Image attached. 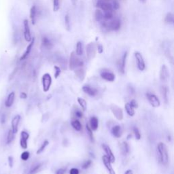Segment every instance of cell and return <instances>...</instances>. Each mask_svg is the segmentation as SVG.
Here are the masks:
<instances>
[{
	"mask_svg": "<svg viewBox=\"0 0 174 174\" xmlns=\"http://www.w3.org/2000/svg\"><path fill=\"white\" fill-rule=\"evenodd\" d=\"M8 165L10 166V167H12L14 165V158L12 156H10L8 158Z\"/></svg>",
	"mask_w": 174,
	"mask_h": 174,
	"instance_id": "7dc6e473",
	"label": "cell"
},
{
	"mask_svg": "<svg viewBox=\"0 0 174 174\" xmlns=\"http://www.w3.org/2000/svg\"><path fill=\"white\" fill-rule=\"evenodd\" d=\"M49 144V142H48V140H45L44 142H43V144L41 145V146L40 147V148L37 150L36 152V154H40L42 153V152L44 151V150H45V148H46V146Z\"/></svg>",
	"mask_w": 174,
	"mask_h": 174,
	"instance_id": "8d00e7d4",
	"label": "cell"
},
{
	"mask_svg": "<svg viewBox=\"0 0 174 174\" xmlns=\"http://www.w3.org/2000/svg\"><path fill=\"white\" fill-rule=\"evenodd\" d=\"M84 65V63L82 60L77 57L76 54L74 52H71L69 57V67L71 70H74L77 68L82 67Z\"/></svg>",
	"mask_w": 174,
	"mask_h": 174,
	"instance_id": "7a4b0ae2",
	"label": "cell"
},
{
	"mask_svg": "<svg viewBox=\"0 0 174 174\" xmlns=\"http://www.w3.org/2000/svg\"><path fill=\"white\" fill-rule=\"evenodd\" d=\"M60 9V1L59 0H53V11L58 12Z\"/></svg>",
	"mask_w": 174,
	"mask_h": 174,
	"instance_id": "60d3db41",
	"label": "cell"
},
{
	"mask_svg": "<svg viewBox=\"0 0 174 174\" xmlns=\"http://www.w3.org/2000/svg\"><path fill=\"white\" fill-rule=\"evenodd\" d=\"M23 25H24L25 40H26L27 42H30L31 40H32V37H31V31H30V28H29V24L28 20H27V19L24 20Z\"/></svg>",
	"mask_w": 174,
	"mask_h": 174,
	"instance_id": "9c48e42d",
	"label": "cell"
},
{
	"mask_svg": "<svg viewBox=\"0 0 174 174\" xmlns=\"http://www.w3.org/2000/svg\"><path fill=\"white\" fill-rule=\"evenodd\" d=\"M65 26L66 30L67 31L71 30V24H70V18L69 14H66L65 16Z\"/></svg>",
	"mask_w": 174,
	"mask_h": 174,
	"instance_id": "d590c367",
	"label": "cell"
},
{
	"mask_svg": "<svg viewBox=\"0 0 174 174\" xmlns=\"http://www.w3.org/2000/svg\"><path fill=\"white\" fill-rule=\"evenodd\" d=\"M42 46L44 47V48H46V49L50 50L52 49V47H53V44H52L51 41L49 40V38L44 36L43 37L42 39Z\"/></svg>",
	"mask_w": 174,
	"mask_h": 174,
	"instance_id": "7402d4cb",
	"label": "cell"
},
{
	"mask_svg": "<svg viewBox=\"0 0 174 174\" xmlns=\"http://www.w3.org/2000/svg\"><path fill=\"white\" fill-rule=\"evenodd\" d=\"M102 161L103 163V165H105V168H106L107 171H108L109 174H116V172H115L114 169H113L112 166V163H111L106 155L102 156Z\"/></svg>",
	"mask_w": 174,
	"mask_h": 174,
	"instance_id": "7c38bea8",
	"label": "cell"
},
{
	"mask_svg": "<svg viewBox=\"0 0 174 174\" xmlns=\"http://www.w3.org/2000/svg\"><path fill=\"white\" fill-rule=\"evenodd\" d=\"M86 129H87V133H88V135H89L90 140H91L92 142H94V136H93V130L91 129V128L90 127L89 125L88 124H86Z\"/></svg>",
	"mask_w": 174,
	"mask_h": 174,
	"instance_id": "74e56055",
	"label": "cell"
},
{
	"mask_svg": "<svg viewBox=\"0 0 174 174\" xmlns=\"http://www.w3.org/2000/svg\"><path fill=\"white\" fill-rule=\"evenodd\" d=\"M124 107H125V110H126L127 113L129 116L132 117L134 116L135 115V109L131 105L129 104V103H127L126 104L124 105Z\"/></svg>",
	"mask_w": 174,
	"mask_h": 174,
	"instance_id": "4316f807",
	"label": "cell"
},
{
	"mask_svg": "<svg viewBox=\"0 0 174 174\" xmlns=\"http://www.w3.org/2000/svg\"><path fill=\"white\" fill-rule=\"evenodd\" d=\"M66 172V169H64V168H60L58 169L57 171H56L55 174H65Z\"/></svg>",
	"mask_w": 174,
	"mask_h": 174,
	"instance_id": "816d5d0a",
	"label": "cell"
},
{
	"mask_svg": "<svg viewBox=\"0 0 174 174\" xmlns=\"http://www.w3.org/2000/svg\"><path fill=\"white\" fill-rule=\"evenodd\" d=\"M102 1H106V2H107V1H110V0H102Z\"/></svg>",
	"mask_w": 174,
	"mask_h": 174,
	"instance_id": "91938a15",
	"label": "cell"
},
{
	"mask_svg": "<svg viewBox=\"0 0 174 174\" xmlns=\"http://www.w3.org/2000/svg\"><path fill=\"white\" fill-rule=\"evenodd\" d=\"M75 116L78 118H81L83 116V113L80 109H77V110L75 111Z\"/></svg>",
	"mask_w": 174,
	"mask_h": 174,
	"instance_id": "bcb514c9",
	"label": "cell"
},
{
	"mask_svg": "<svg viewBox=\"0 0 174 174\" xmlns=\"http://www.w3.org/2000/svg\"><path fill=\"white\" fill-rule=\"evenodd\" d=\"M14 133L12 129L9 130L8 132L7 138H6V144H10L13 142V140H14Z\"/></svg>",
	"mask_w": 174,
	"mask_h": 174,
	"instance_id": "d6a6232c",
	"label": "cell"
},
{
	"mask_svg": "<svg viewBox=\"0 0 174 174\" xmlns=\"http://www.w3.org/2000/svg\"><path fill=\"white\" fill-rule=\"evenodd\" d=\"M133 133H134V135H135V137L136 140H140L141 139V133L140 132V130L138 129V127H133Z\"/></svg>",
	"mask_w": 174,
	"mask_h": 174,
	"instance_id": "b9f144b4",
	"label": "cell"
},
{
	"mask_svg": "<svg viewBox=\"0 0 174 174\" xmlns=\"http://www.w3.org/2000/svg\"><path fill=\"white\" fill-rule=\"evenodd\" d=\"M135 58L137 61V65H138V67L139 70L140 71H144L146 69V63L144 61V57L142 56V54L140 53V52H135L134 53Z\"/></svg>",
	"mask_w": 174,
	"mask_h": 174,
	"instance_id": "8992f818",
	"label": "cell"
},
{
	"mask_svg": "<svg viewBox=\"0 0 174 174\" xmlns=\"http://www.w3.org/2000/svg\"><path fill=\"white\" fill-rule=\"evenodd\" d=\"M165 23H167V24H173L174 23L173 14L171 12H168L167 14V15L165 16Z\"/></svg>",
	"mask_w": 174,
	"mask_h": 174,
	"instance_id": "1f68e13d",
	"label": "cell"
},
{
	"mask_svg": "<svg viewBox=\"0 0 174 174\" xmlns=\"http://www.w3.org/2000/svg\"><path fill=\"white\" fill-rule=\"evenodd\" d=\"M36 14H37V8L36 6H33L30 10V19L33 25L36 24Z\"/></svg>",
	"mask_w": 174,
	"mask_h": 174,
	"instance_id": "cb8c5ba5",
	"label": "cell"
},
{
	"mask_svg": "<svg viewBox=\"0 0 174 174\" xmlns=\"http://www.w3.org/2000/svg\"><path fill=\"white\" fill-rule=\"evenodd\" d=\"M157 152L159 156V161L163 165H167L169 162V155L167 146L163 142H159L157 145Z\"/></svg>",
	"mask_w": 174,
	"mask_h": 174,
	"instance_id": "6da1fadb",
	"label": "cell"
},
{
	"mask_svg": "<svg viewBox=\"0 0 174 174\" xmlns=\"http://www.w3.org/2000/svg\"><path fill=\"white\" fill-rule=\"evenodd\" d=\"M92 164V161L91 160H88V161H86L85 163H83V165H82V168L83 169H87L88 168L90 167V166Z\"/></svg>",
	"mask_w": 174,
	"mask_h": 174,
	"instance_id": "f6af8a7d",
	"label": "cell"
},
{
	"mask_svg": "<svg viewBox=\"0 0 174 174\" xmlns=\"http://www.w3.org/2000/svg\"><path fill=\"white\" fill-rule=\"evenodd\" d=\"M97 7L99 8L103 11L113 10L111 3H107L106 1H103L102 0H98V1L97 3Z\"/></svg>",
	"mask_w": 174,
	"mask_h": 174,
	"instance_id": "9a60e30c",
	"label": "cell"
},
{
	"mask_svg": "<svg viewBox=\"0 0 174 174\" xmlns=\"http://www.w3.org/2000/svg\"><path fill=\"white\" fill-rule=\"evenodd\" d=\"M100 76L102 79L107 82H114L115 80V78H116L114 74H113L112 72L109 71L101 72Z\"/></svg>",
	"mask_w": 174,
	"mask_h": 174,
	"instance_id": "5bb4252c",
	"label": "cell"
},
{
	"mask_svg": "<svg viewBox=\"0 0 174 174\" xmlns=\"http://www.w3.org/2000/svg\"><path fill=\"white\" fill-rule=\"evenodd\" d=\"M76 55L81 56L83 54V43L81 42H78L76 44Z\"/></svg>",
	"mask_w": 174,
	"mask_h": 174,
	"instance_id": "f1b7e54d",
	"label": "cell"
},
{
	"mask_svg": "<svg viewBox=\"0 0 174 174\" xmlns=\"http://www.w3.org/2000/svg\"><path fill=\"white\" fill-rule=\"evenodd\" d=\"M129 104L131 105L133 108H138V103L135 100V99H132V100L131 101V102L129 103Z\"/></svg>",
	"mask_w": 174,
	"mask_h": 174,
	"instance_id": "681fc988",
	"label": "cell"
},
{
	"mask_svg": "<svg viewBox=\"0 0 174 174\" xmlns=\"http://www.w3.org/2000/svg\"><path fill=\"white\" fill-rule=\"evenodd\" d=\"M75 74H76V76L78 78H79L80 80H83L84 78H85V71L83 68L82 67H79L77 68L75 71Z\"/></svg>",
	"mask_w": 174,
	"mask_h": 174,
	"instance_id": "484cf974",
	"label": "cell"
},
{
	"mask_svg": "<svg viewBox=\"0 0 174 174\" xmlns=\"http://www.w3.org/2000/svg\"><path fill=\"white\" fill-rule=\"evenodd\" d=\"M146 97H147L148 101L153 107H158L161 105V101L156 95L151 93H146Z\"/></svg>",
	"mask_w": 174,
	"mask_h": 174,
	"instance_id": "52a82bcc",
	"label": "cell"
},
{
	"mask_svg": "<svg viewBox=\"0 0 174 174\" xmlns=\"http://www.w3.org/2000/svg\"><path fill=\"white\" fill-rule=\"evenodd\" d=\"M34 43H35V38H33L31 42H29V44L28 46H27V48H26V50H25L24 53H23V55L21 56V57L20 58V60L21 61L25 60L27 57H28V56L31 53V50H32L33 46H34Z\"/></svg>",
	"mask_w": 174,
	"mask_h": 174,
	"instance_id": "e0dca14e",
	"label": "cell"
},
{
	"mask_svg": "<svg viewBox=\"0 0 174 174\" xmlns=\"http://www.w3.org/2000/svg\"><path fill=\"white\" fill-rule=\"evenodd\" d=\"M30 157V153L28 151L23 152L21 155V159L24 161H27Z\"/></svg>",
	"mask_w": 174,
	"mask_h": 174,
	"instance_id": "ab89813d",
	"label": "cell"
},
{
	"mask_svg": "<svg viewBox=\"0 0 174 174\" xmlns=\"http://www.w3.org/2000/svg\"><path fill=\"white\" fill-rule=\"evenodd\" d=\"M71 2L73 6H76L78 3V0H71Z\"/></svg>",
	"mask_w": 174,
	"mask_h": 174,
	"instance_id": "6f0895ef",
	"label": "cell"
},
{
	"mask_svg": "<svg viewBox=\"0 0 174 174\" xmlns=\"http://www.w3.org/2000/svg\"><path fill=\"white\" fill-rule=\"evenodd\" d=\"M15 99V93L11 92L7 97L6 100L5 101V106L6 107H10L12 106Z\"/></svg>",
	"mask_w": 174,
	"mask_h": 174,
	"instance_id": "ffe728a7",
	"label": "cell"
},
{
	"mask_svg": "<svg viewBox=\"0 0 174 174\" xmlns=\"http://www.w3.org/2000/svg\"><path fill=\"white\" fill-rule=\"evenodd\" d=\"M110 109L112 111L113 115H114L115 118L118 120H122L124 117L123 115V111L122 108L118 107L116 104H112L110 105Z\"/></svg>",
	"mask_w": 174,
	"mask_h": 174,
	"instance_id": "5b68a950",
	"label": "cell"
},
{
	"mask_svg": "<svg viewBox=\"0 0 174 174\" xmlns=\"http://www.w3.org/2000/svg\"><path fill=\"white\" fill-rule=\"evenodd\" d=\"M95 18L97 22H103V14L100 10H97L95 13Z\"/></svg>",
	"mask_w": 174,
	"mask_h": 174,
	"instance_id": "f546056e",
	"label": "cell"
},
{
	"mask_svg": "<svg viewBox=\"0 0 174 174\" xmlns=\"http://www.w3.org/2000/svg\"><path fill=\"white\" fill-rule=\"evenodd\" d=\"M121 22L120 20L118 19H115L111 22L107 23V28L108 30L112 31H118L120 29Z\"/></svg>",
	"mask_w": 174,
	"mask_h": 174,
	"instance_id": "30bf717a",
	"label": "cell"
},
{
	"mask_svg": "<svg viewBox=\"0 0 174 174\" xmlns=\"http://www.w3.org/2000/svg\"><path fill=\"white\" fill-rule=\"evenodd\" d=\"M54 78H55L56 79H57L58 76H60L61 73V68L59 67H58V66L56 65H55L54 67Z\"/></svg>",
	"mask_w": 174,
	"mask_h": 174,
	"instance_id": "7bdbcfd3",
	"label": "cell"
},
{
	"mask_svg": "<svg viewBox=\"0 0 174 174\" xmlns=\"http://www.w3.org/2000/svg\"><path fill=\"white\" fill-rule=\"evenodd\" d=\"M29 138V134L25 131H23L21 133V139H20V146L23 149H27L28 144L27 141Z\"/></svg>",
	"mask_w": 174,
	"mask_h": 174,
	"instance_id": "ba28073f",
	"label": "cell"
},
{
	"mask_svg": "<svg viewBox=\"0 0 174 174\" xmlns=\"http://www.w3.org/2000/svg\"><path fill=\"white\" fill-rule=\"evenodd\" d=\"M42 87L44 92H48L49 91L52 85V77L48 73L44 74L42 78Z\"/></svg>",
	"mask_w": 174,
	"mask_h": 174,
	"instance_id": "3957f363",
	"label": "cell"
},
{
	"mask_svg": "<svg viewBox=\"0 0 174 174\" xmlns=\"http://www.w3.org/2000/svg\"><path fill=\"white\" fill-rule=\"evenodd\" d=\"M128 52H125L122 56V58L120 61V63L118 64V69L119 72L120 73L124 74V70H125V66H126V61H127V58Z\"/></svg>",
	"mask_w": 174,
	"mask_h": 174,
	"instance_id": "ac0fdd59",
	"label": "cell"
},
{
	"mask_svg": "<svg viewBox=\"0 0 174 174\" xmlns=\"http://www.w3.org/2000/svg\"><path fill=\"white\" fill-rule=\"evenodd\" d=\"M80 171L77 168H72L69 171V174H79Z\"/></svg>",
	"mask_w": 174,
	"mask_h": 174,
	"instance_id": "f907efd6",
	"label": "cell"
},
{
	"mask_svg": "<svg viewBox=\"0 0 174 174\" xmlns=\"http://www.w3.org/2000/svg\"><path fill=\"white\" fill-rule=\"evenodd\" d=\"M77 100L78 103H79V105H80L82 109H83V110L86 111V109H87V101H85V99L82 98V97H78Z\"/></svg>",
	"mask_w": 174,
	"mask_h": 174,
	"instance_id": "e575fe53",
	"label": "cell"
},
{
	"mask_svg": "<svg viewBox=\"0 0 174 174\" xmlns=\"http://www.w3.org/2000/svg\"><path fill=\"white\" fill-rule=\"evenodd\" d=\"M90 127L93 131H97L99 127V120L97 117L92 116L90 118Z\"/></svg>",
	"mask_w": 174,
	"mask_h": 174,
	"instance_id": "603a6c76",
	"label": "cell"
},
{
	"mask_svg": "<svg viewBox=\"0 0 174 174\" xmlns=\"http://www.w3.org/2000/svg\"><path fill=\"white\" fill-rule=\"evenodd\" d=\"M120 150L121 153H122L124 156H127L129 152V146L127 142H123L122 144H120Z\"/></svg>",
	"mask_w": 174,
	"mask_h": 174,
	"instance_id": "d4e9b609",
	"label": "cell"
},
{
	"mask_svg": "<svg viewBox=\"0 0 174 174\" xmlns=\"http://www.w3.org/2000/svg\"><path fill=\"white\" fill-rule=\"evenodd\" d=\"M20 97L21 99H25L27 98V93H25V92H22V93H21L20 94Z\"/></svg>",
	"mask_w": 174,
	"mask_h": 174,
	"instance_id": "db71d44e",
	"label": "cell"
},
{
	"mask_svg": "<svg viewBox=\"0 0 174 174\" xmlns=\"http://www.w3.org/2000/svg\"><path fill=\"white\" fill-rule=\"evenodd\" d=\"M162 94H163V97L165 100V102L167 103L168 99H169V91H168V88L165 86L162 87Z\"/></svg>",
	"mask_w": 174,
	"mask_h": 174,
	"instance_id": "4dcf8cb0",
	"label": "cell"
},
{
	"mask_svg": "<svg viewBox=\"0 0 174 174\" xmlns=\"http://www.w3.org/2000/svg\"><path fill=\"white\" fill-rule=\"evenodd\" d=\"M112 6L113 10H118L120 8V3H119L118 0H113Z\"/></svg>",
	"mask_w": 174,
	"mask_h": 174,
	"instance_id": "ee69618b",
	"label": "cell"
},
{
	"mask_svg": "<svg viewBox=\"0 0 174 174\" xmlns=\"http://www.w3.org/2000/svg\"><path fill=\"white\" fill-rule=\"evenodd\" d=\"M113 18V12L112 10L105 11L104 14H103V19L105 20H110Z\"/></svg>",
	"mask_w": 174,
	"mask_h": 174,
	"instance_id": "f35d334b",
	"label": "cell"
},
{
	"mask_svg": "<svg viewBox=\"0 0 174 174\" xmlns=\"http://www.w3.org/2000/svg\"><path fill=\"white\" fill-rule=\"evenodd\" d=\"M128 91H129V94H131V95H133V94L135 93L134 88L132 86H129V87H128Z\"/></svg>",
	"mask_w": 174,
	"mask_h": 174,
	"instance_id": "f5cc1de1",
	"label": "cell"
},
{
	"mask_svg": "<svg viewBox=\"0 0 174 174\" xmlns=\"http://www.w3.org/2000/svg\"><path fill=\"white\" fill-rule=\"evenodd\" d=\"M169 76V73L168 68L165 65L161 66V70H160V79L161 81L165 82L167 80Z\"/></svg>",
	"mask_w": 174,
	"mask_h": 174,
	"instance_id": "2e32d148",
	"label": "cell"
},
{
	"mask_svg": "<svg viewBox=\"0 0 174 174\" xmlns=\"http://www.w3.org/2000/svg\"><path fill=\"white\" fill-rule=\"evenodd\" d=\"M140 1L142 3H145L146 2V0H140Z\"/></svg>",
	"mask_w": 174,
	"mask_h": 174,
	"instance_id": "680465c9",
	"label": "cell"
},
{
	"mask_svg": "<svg viewBox=\"0 0 174 174\" xmlns=\"http://www.w3.org/2000/svg\"><path fill=\"white\" fill-rule=\"evenodd\" d=\"M111 132H112V135L115 137V138H120L122 133V128H121V127L120 126V125H115V126H114L112 128Z\"/></svg>",
	"mask_w": 174,
	"mask_h": 174,
	"instance_id": "44dd1931",
	"label": "cell"
},
{
	"mask_svg": "<svg viewBox=\"0 0 174 174\" xmlns=\"http://www.w3.org/2000/svg\"><path fill=\"white\" fill-rule=\"evenodd\" d=\"M6 115L3 114L1 115V122L2 124H4L6 122Z\"/></svg>",
	"mask_w": 174,
	"mask_h": 174,
	"instance_id": "11a10c76",
	"label": "cell"
},
{
	"mask_svg": "<svg viewBox=\"0 0 174 174\" xmlns=\"http://www.w3.org/2000/svg\"><path fill=\"white\" fill-rule=\"evenodd\" d=\"M124 174H133V171L131 169H128L127 170Z\"/></svg>",
	"mask_w": 174,
	"mask_h": 174,
	"instance_id": "9f6ffc18",
	"label": "cell"
},
{
	"mask_svg": "<svg viewBox=\"0 0 174 174\" xmlns=\"http://www.w3.org/2000/svg\"><path fill=\"white\" fill-rule=\"evenodd\" d=\"M42 163H39V164H37L36 165H34V167H31V169L29 172V174L37 173L40 170V168L42 167Z\"/></svg>",
	"mask_w": 174,
	"mask_h": 174,
	"instance_id": "836d02e7",
	"label": "cell"
},
{
	"mask_svg": "<svg viewBox=\"0 0 174 174\" xmlns=\"http://www.w3.org/2000/svg\"><path fill=\"white\" fill-rule=\"evenodd\" d=\"M71 124H72V127H73L74 129L76 130V131H80L82 130V128H83V127H82V124L78 120H73Z\"/></svg>",
	"mask_w": 174,
	"mask_h": 174,
	"instance_id": "83f0119b",
	"label": "cell"
},
{
	"mask_svg": "<svg viewBox=\"0 0 174 174\" xmlns=\"http://www.w3.org/2000/svg\"><path fill=\"white\" fill-rule=\"evenodd\" d=\"M83 91L85 92L86 94L89 95L90 97H95L97 95V93H98V91H97L96 89L92 88L89 85L84 86L83 87Z\"/></svg>",
	"mask_w": 174,
	"mask_h": 174,
	"instance_id": "d6986e66",
	"label": "cell"
},
{
	"mask_svg": "<svg viewBox=\"0 0 174 174\" xmlns=\"http://www.w3.org/2000/svg\"><path fill=\"white\" fill-rule=\"evenodd\" d=\"M97 51H98V53L102 54L103 52V46L100 44H97Z\"/></svg>",
	"mask_w": 174,
	"mask_h": 174,
	"instance_id": "c3c4849f",
	"label": "cell"
},
{
	"mask_svg": "<svg viewBox=\"0 0 174 174\" xmlns=\"http://www.w3.org/2000/svg\"><path fill=\"white\" fill-rule=\"evenodd\" d=\"M96 50L97 46L95 43L90 42L89 44H87L86 47V51H87V56L89 60H91L95 56L96 54Z\"/></svg>",
	"mask_w": 174,
	"mask_h": 174,
	"instance_id": "277c9868",
	"label": "cell"
},
{
	"mask_svg": "<svg viewBox=\"0 0 174 174\" xmlns=\"http://www.w3.org/2000/svg\"><path fill=\"white\" fill-rule=\"evenodd\" d=\"M21 117L20 115H16L12 120L11 122V127H12V131L14 134L17 133L19 131V125L20 123Z\"/></svg>",
	"mask_w": 174,
	"mask_h": 174,
	"instance_id": "8fae6325",
	"label": "cell"
},
{
	"mask_svg": "<svg viewBox=\"0 0 174 174\" xmlns=\"http://www.w3.org/2000/svg\"><path fill=\"white\" fill-rule=\"evenodd\" d=\"M102 148L104 150L105 154H106V156H107V158L109 159V161L112 163H114L115 161H116V159H115V156L113 154V152L111 150V148H109V146H107V144H102Z\"/></svg>",
	"mask_w": 174,
	"mask_h": 174,
	"instance_id": "4fadbf2b",
	"label": "cell"
}]
</instances>
